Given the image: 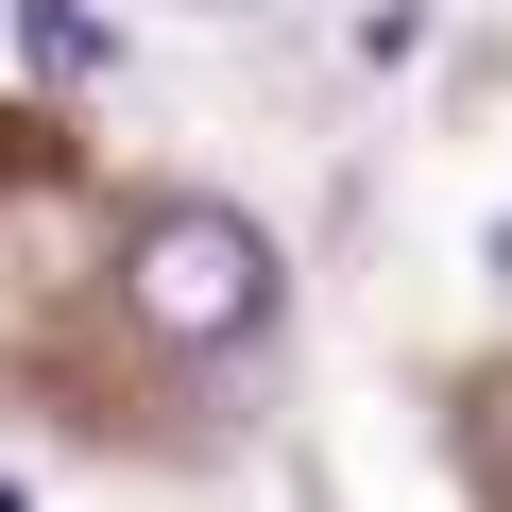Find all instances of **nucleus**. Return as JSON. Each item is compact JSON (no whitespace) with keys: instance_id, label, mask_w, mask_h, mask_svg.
I'll return each mask as SVG.
<instances>
[{"instance_id":"1","label":"nucleus","mask_w":512,"mask_h":512,"mask_svg":"<svg viewBox=\"0 0 512 512\" xmlns=\"http://www.w3.org/2000/svg\"><path fill=\"white\" fill-rule=\"evenodd\" d=\"M137 325L154 342H256L274 325V239H256L239 205H171V222H137Z\"/></svg>"},{"instance_id":"2","label":"nucleus","mask_w":512,"mask_h":512,"mask_svg":"<svg viewBox=\"0 0 512 512\" xmlns=\"http://www.w3.org/2000/svg\"><path fill=\"white\" fill-rule=\"evenodd\" d=\"M18 52H35L52 86H103V69H120V35L86 18V0H18Z\"/></svg>"},{"instance_id":"3","label":"nucleus","mask_w":512,"mask_h":512,"mask_svg":"<svg viewBox=\"0 0 512 512\" xmlns=\"http://www.w3.org/2000/svg\"><path fill=\"white\" fill-rule=\"evenodd\" d=\"M495 291H512V222H495Z\"/></svg>"},{"instance_id":"4","label":"nucleus","mask_w":512,"mask_h":512,"mask_svg":"<svg viewBox=\"0 0 512 512\" xmlns=\"http://www.w3.org/2000/svg\"><path fill=\"white\" fill-rule=\"evenodd\" d=\"M0 512H18V495H0Z\"/></svg>"},{"instance_id":"5","label":"nucleus","mask_w":512,"mask_h":512,"mask_svg":"<svg viewBox=\"0 0 512 512\" xmlns=\"http://www.w3.org/2000/svg\"><path fill=\"white\" fill-rule=\"evenodd\" d=\"M222 18H239V0H222Z\"/></svg>"}]
</instances>
